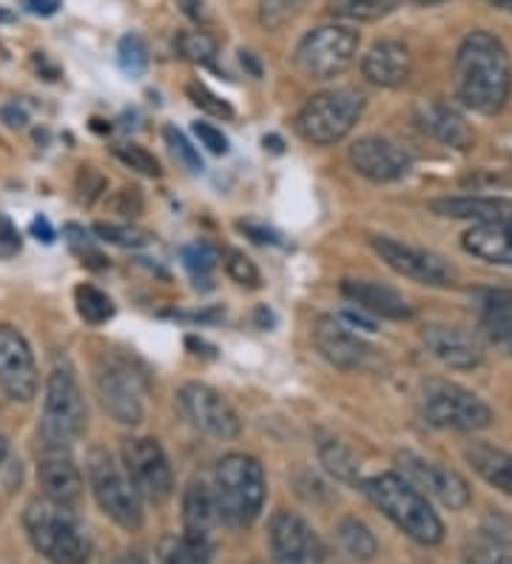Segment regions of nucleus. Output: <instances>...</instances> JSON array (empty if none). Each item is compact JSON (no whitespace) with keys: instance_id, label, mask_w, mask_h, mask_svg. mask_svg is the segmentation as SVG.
I'll return each instance as SVG.
<instances>
[{"instance_id":"1","label":"nucleus","mask_w":512,"mask_h":564,"mask_svg":"<svg viewBox=\"0 0 512 564\" xmlns=\"http://www.w3.org/2000/svg\"><path fill=\"white\" fill-rule=\"evenodd\" d=\"M456 89L478 115H499L512 95V66L504 43L490 32H470L456 55Z\"/></svg>"},{"instance_id":"2","label":"nucleus","mask_w":512,"mask_h":564,"mask_svg":"<svg viewBox=\"0 0 512 564\" xmlns=\"http://www.w3.org/2000/svg\"><path fill=\"white\" fill-rule=\"evenodd\" d=\"M359 488L413 542L433 547V544H438L444 539V524L436 510H433V505L427 502V496L413 488L404 476H370Z\"/></svg>"},{"instance_id":"3","label":"nucleus","mask_w":512,"mask_h":564,"mask_svg":"<svg viewBox=\"0 0 512 564\" xmlns=\"http://www.w3.org/2000/svg\"><path fill=\"white\" fill-rule=\"evenodd\" d=\"M23 528L32 547L52 564H86L91 544L75 510L48 499H34L23 510Z\"/></svg>"},{"instance_id":"4","label":"nucleus","mask_w":512,"mask_h":564,"mask_svg":"<svg viewBox=\"0 0 512 564\" xmlns=\"http://www.w3.org/2000/svg\"><path fill=\"white\" fill-rule=\"evenodd\" d=\"M265 468L248 454H228L214 474V499L219 519L231 528H248L257 522L265 505Z\"/></svg>"},{"instance_id":"5","label":"nucleus","mask_w":512,"mask_h":564,"mask_svg":"<svg viewBox=\"0 0 512 564\" xmlns=\"http://www.w3.org/2000/svg\"><path fill=\"white\" fill-rule=\"evenodd\" d=\"M364 111V97L356 89L319 91L296 115V134L305 143L334 145L345 140L359 123Z\"/></svg>"},{"instance_id":"6","label":"nucleus","mask_w":512,"mask_h":564,"mask_svg":"<svg viewBox=\"0 0 512 564\" xmlns=\"http://www.w3.org/2000/svg\"><path fill=\"white\" fill-rule=\"evenodd\" d=\"M86 402L80 386L68 368H55L46 379V397H43L41 440L43 447H72L86 434Z\"/></svg>"},{"instance_id":"7","label":"nucleus","mask_w":512,"mask_h":564,"mask_svg":"<svg viewBox=\"0 0 512 564\" xmlns=\"http://www.w3.org/2000/svg\"><path fill=\"white\" fill-rule=\"evenodd\" d=\"M359 55V32L341 23L319 26L307 32L296 46V69L311 80H330L350 69V63Z\"/></svg>"},{"instance_id":"8","label":"nucleus","mask_w":512,"mask_h":564,"mask_svg":"<svg viewBox=\"0 0 512 564\" xmlns=\"http://www.w3.org/2000/svg\"><path fill=\"white\" fill-rule=\"evenodd\" d=\"M424 420L444 431H481L492 425V408L456 382H427L422 393Z\"/></svg>"},{"instance_id":"9","label":"nucleus","mask_w":512,"mask_h":564,"mask_svg":"<svg viewBox=\"0 0 512 564\" xmlns=\"http://www.w3.org/2000/svg\"><path fill=\"white\" fill-rule=\"evenodd\" d=\"M89 482L97 505L109 519H115L120 528L140 530L143 528V502L129 476L117 468L109 451L95 447L89 454Z\"/></svg>"},{"instance_id":"10","label":"nucleus","mask_w":512,"mask_h":564,"mask_svg":"<svg viewBox=\"0 0 512 564\" xmlns=\"http://www.w3.org/2000/svg\"><path fill=\"white\" fill-rule=\"evenodd\" d=\"M97 393L111 420L120 425H140L145 416V377L131 359L106 357L97 368Z\"/></svg>"},{"instance_id":"11","label":"nucleus","mask_w":512,"mask_h":564,"mask_svg":"<svg viewBox=\"0 0 512 564\" xmlns=\"http://www.w3.org/2000/svg\"><path fill=\"white\" fill-rule=\"evenodd\" d=\"M123 465L129 482L140 494V499H149L154 505H163L174 490V476H171L168 456L163 445L151 436H137L123 442Z\"/></svg>"},{"instance_id":"12","label":"nucleus","mask_w":512,"mask_h":564,"mask_svg":"<svg viewBox=\"0 0 512 564\" xmlns=\"http://www.w3.org/2000/svg\"><path fill=\"white\" fill-rule=\"evenodd\" d=\"M179 408H183L185 420L192 422L197 431L214 436V440H233L242 431L237 411L231 402L217 391V388L205 386V382H185L177 393Z\"/></svg>"},{"instance_id":"13","label":"nucleus","mask_w":512,"mask_h":564,"mask_svg":"<svg viewBox=\"0 0 512 564\" xmlns=\"http://www.w3.org/2000/svg\"><path fill=\"white\" fill-rule=\"evenodd\" d=\"M370 246H373L375 254L388 262L390 269L407 276V280L433 285V289H447V285L456 282V269L438 254H433V251L404 246L393 237H370Z\"/></svg>"},{"instance_id":"14","label":"nucleus","mask_w":512,"mask_h":564,"mask_svg":"<svg viewBox=\"0 0 512 564\" xmlns=\"http://www.w3.org/2000/svg\"><path fill=\"white\" fill-rule=\"evenodd\" d=\"M399 468L410 485L416 490H422L424 496H433L436 502H442L444 508L450 510H465L470 505V485H467L465 476H458L456 470L444 468L438 462L424 459L418 454H399L396 456Z\"/></svg>"},{"instance_id":"15","label":"nucleus","mask_w":512,"mask_h":564,"mask_svg":"<svg viewBox=\"0 0 512 564\" xmlns=\"http://www.w3.org/2000/svg\"><path fill=\"white\" fill-rule=\"evenodd\" d=\"M222 522L219 519L214 490L203 482H192L183 496V544L194 564H211L214 556V530Z\"/></svg>"},{"instance_id":"16","label":"nucleus","mask_w":512,"mask_h":564,"mask_svg":"<svg viewBox=\"0 0 512 564\" xmlns=\"http://www.w3.org/2000/svg\"><path fill=\"white\" fill-rule=\"evenodd\" d=\"M0 391L14 402H32L37 397L34 354L14 325H0Z\"/></svg>"},{"instance_id":"17","label":"nucleus","mask_w":512,"mask_h":564,"mask_svg":"<svg viewBox=\"0 0 512 564\" xmlns=\"http://www.w3.org/2000/svg\"><path fill=\"white\" fill-rule=\"evenodd\" d=\"M271 553L276 564H325V544L316 530L291 510L271 519Z\"/></svg>"},{"instance_id":"18","label":"nucleus","mask_w":512,"mask_h":564,"mask_svg":"<svg viewBox=\"0 0 512 564\" xmlns=\"http://www.w3.org/2000/svg\"><path fill=\"white\" fill-rule=\"evenodd\" d=\"M350 165L356 174H362L370 183H396L407 177L413 169V160L402 145L390 143L384 138H362L350 145Z\"/></svg>"},{"instance_id":"19","label":"nucleus","mask_w":512,"mask_h":564,"mask_svg":"<svg viewBox=\"0 0 512 564\" xmlns=\"http://www.w3.org/2000/svg\"><path fill=\"white\" fill-rule=\"evenodd\" d=\"M314 343L322 357L339 371H362L373 359V348L356 330L341 325L336 314L334 317H319L314 328Z\"/></svg>"},{"instance_id":"20","label":"nucleus","mask_w":512,"mask_h":564,"mask_svg":"<svg viewBox=\"0 0 512 564\" xmlns=\"http://www.w3.org/2000/svg\"><path fill=\"white\" fill-rule=\"evenodd\" d=\"M37 482L43 488V499L75 510L83 499V476L66 447H43L37 465Z\"/></svg>"},{"instance_id":"21","label":"nucleus","mask_w":512,"mask_h":564,"mask_svg":"<svg viewBox=\"0 0 512 564\" xmlns=\"http://www.w3.org/2000/svg\"><path fill=\"white\" fill-rule=\"evenodd\" d=\"M427 351L444 362L447 368H456V371H470L484 362V351L481 345L465 334L461 328H453V325H427L422 334Z\"/></svg>"},{"instance_id":"22","label":"nucleus","mask_w":512,"mask_h":564,"mask_svg":"<svg viewBox=\"0 0 512 564\" xmlns=\"http://www.w3.org/2000/svg\"><path fill=\"white\" fill-rule=\"evenodd\" d=\"M362 72L373 86L396 89L404 86L413 75V57L410 48L399 41H382L362 57Z\"/></svg>"},{"instance_id":"23","label":"nucleus","mask_w":512,"mask_h":564,"mask_svg":"<svg viewBox=\"0 0 512 564\" xmlns=\"http://www.w3.org/2000/svg\"><path fill=\"white\" fill-rule=\"evenodd\" d=\"M416 123L424 134L436 138L438 143L458 149V152H467L472 145V129L461 111H456L453 106L442 104V100H431L416 109Z\"/></svg>"},{"instance_id":"24","label":"nucleus","mask_w":512,"mask_h":564,"mask_svg":"<svg viewBox=\"0 0 512 564\" xmlns=\"http://www.w3.org/2000/svg\"><path fill=\"white\" fill-rule=\"evenodd\" d=\"M431 212L450 220H472L476 226H512V200L506 197H444L431 203Z\"/></svg>"},{"instance_id":"25","label":"nucleus","mask_w":512,"mask_h":564,"mask_svg":"<svg viewBox=\"0 0 512 564\" xmlns=\"http://www.w3.org/2000/svg\"><path fill=\"white\" fill-rule=\"evenodd\" d=\"M341 296L350 300L356 308L368 311L370 317L382 319H407L413 311L404 303V296H399L396 291L388 289V285H379V282L370 280H345L341 282Z\"/></svg>"},{"instance_id":"26","label":"nucleus","mask_w":512,"mask_h":564,"mask_svg":"<svg viewBox=\"0 0 512 564\" xmlns=\"http://www.w3.org/2000/svg\"><path fill=\"white\" fill-rule=\"evenodd\" d=\"M467 254L478 260L492 262V265H512V226L504 223H490V226H472L461 237Z\"/></svg>"},{"instance_id":"27","label":"nucleus","mask_w":512,"mask_h":564,"mask_svg":"<svg viewBox=\"0 0 512 564\" xmlns=\"http://www.w3.org/2000/svg\"><path fill=\"white\" fill-rule=\"evenodd\" d=\"M465 456L484 482L499 488L501 494L512 496V454L495 445H487V442H472Z\"/></svg>"},{"instance_id":"28","label":"nucleus","mask_w":512,"mask_h":564,"mask_svg":"<svg viewBox=\"0 0 512 564\" xmlns=\"http://www.w3.org/2000/svg\"><path fill=\"white\" fill-rule=\"evenodd\" d=\"M481 317H484L487 337L512 354V294L490 291L481 300Z\"/></svg>"},{"instance_id":"29","label":"nucleus","mask_w":512,"mask_h":564,"mask_svg":"<svg viewBox=\"0 0 512 564\" xmlns=\"http://www.w3.org/2000/svg\"><path fill=\"white\" fill-rule=\"evenodd\" d=\"M336 533H339V542L345 544V551L353 558H359V562H370L379 553V542H375L368 524L359 522V519H341Z\"/></svg>"},{"instance_id":"30","label":"nucleus","mask_w":512,"mask_h":564,"mask_svg":"<svg viewBox=\"0 0 512 564\" xmlns=\"http://www.w3.org/2000/svg\"><path fill=\"white\" fill-rule=\"evenodd\" d=\"M319 462H322V468L328 470L334 479H339V482H356L359 462H356V456L350 454L348 447L341 445V442H334V440L322 442Z\"/></svg>"},{"instance_id":"31","label":"nucleus","mask_w":512,"mask_h":564,"mask_svg":"<svg viewBox=\"0 0 512 564\" xmlns=\"http://www.w3.org/2000/svg\"><path fill=\"white\" fill-rule=\"evenodd\" d=\"M75 305L77 314L89 325H102L115 317V303L109 300V294H102L95 285H77Z\"/></svg>"},{"instance_id":"32","label":"nucleus","mask_w":512,"mask_h":564,"mask_svg":"<svg viewBox=\"0 0 512 564\" xmlns=\"http://www.w3.org/2000/svg\"><path fill=\"white\" fill-rule=\"evenodd\" d=\"M402 0H330V12L350 21H379L390 14Z\"/></svg>"},{"instance_id":"33","label":"nucleus","mask_w":512,"mask_h":564,"mask_svg":"<svg viewBox=\"0 0 512 564\" xmlns=\"http://www.w3.org/2000/svg\"><path fill=\"white\" fill-rule=\"evenodd\" d=\"M311 0H260V23L268 32H280L294 23Z\"/></svg>"},{"instance_id":"34","label":"nucleus","mask_w":512,"mask_h":564,"mask_svg":"<svg viewBox=\"0 0 512 564\" xmlns=\"http://www.w3.org/2000/svg\"><path fill=\"white\" fill-rule=\"evenodd\" d=\"M465 564H512V558L506 553L504 542H499V539L481 530V536H476L467 544Z\"/></svg>"},{"instance_id":"35","label":"nucleus","mask_w":512,"mask_h":564,"mask_svg":"<svg viewBox=\"0 0 512 564\" xmlns=\"http://www.w3.org/2000/svg\"><path fill=\"white\" fill-rule=\"evenodd\" d=\"M177 52L183 61L188 63H214L217 57V41L211 35H205V32H179L177 35Z\"/></svg>"},{"instance_id":"36","label":"nucleus","mask_w":512,"mask_h":564,"mask_svg":"<svg viewBox=\"0 0 512 564\" xmlns=\"http://www.w3.org/2000/svg\"><path fill=\"white\" fill-rule=\"evenodd\" d=\"M117 63L129 77H140L149 66V46L140 35H123L117 43Z\"/></svg>"},{"instance_id":"37","label":"nucleus","mask_w":512,"mask_h":564,"mask_svg":"<svg viewBox=\"0 0 512 564\" xmlns=\"http://www.w3.org/2000/svg\"><path fill=\"white\" fill-rule=\"evenodd\" d=\"M95 235L100 237L102 242H111V246L120 248H143L151 242L149 231L134 226H115V223H97Z\"/></svg>"},{"instance_id":"38","label":"nucleus","mask_w":512,"mask_h":564,"mask_svg":"<svg viewBox=\"0 0 512 564\" xmlns=\"http://www.w3.org/2000/svg\"><path fill=\"white\" fill-rule=\"evenodd\" d=\"M163 138H165V143H168L171 154H174V158H177L179 163H183L185 169H188V172H194V174L203 172V169H205L203 158H199V152L192 145V140L185 138V134L177 129V126H165Z\"/></svg>"},{"instance_id":"39","label":"nucleus","mask_w":512,"mask_h":564,"mask_svg":"<svg viewBox=\"0 0 512 564\" xmlns=\"http://www.w3.org/2000/svg\"><path fill=\"white\" fill-rule=\"evenodd\" d=\"M115 158L120 160V163L129 165V169H134V172L145 174V177H160V174H163L160 160L151 152H145L143 145H134V143L115 145Z\"/></svg>"},{"instance_id":"40","label":"nucleus","mask_w":512,"mask_h":564,"mask_svg":"<svg viewBox=\"0 0 512 564\" xmlns=\"http://www.w3.org/2000/svg\"><path fill=\"white\" fill-rule=\"evenodd\" d=\"M226 271L237 285H242V289H260L262 285L260 269H257L242 251H233V248L226 251Z\"/></svg>"},{"instance_id":"41","label":"nucleus","mask_w":512,"mask_h":564,"mask_svg":"<svg viewBox=\"0 0 512 564\" xmlns=\"http://www.w3.org/2000/svg\"><path fill=\"white\" fill-rule=\"evenodd\" d=\"M185 269L192 271L194 280H208V274L217 265V251L208 242H194V246L183 248Z\"/></svg>"},{"instance_id":"42","label":"nucleus","mask_w":512,"mask_h":564,"mask_svg":"<svg viewBox=\"0 0 512 564\" xmlns=\"http://www.w3.org/2000/svg\"><path fill=\"white\" fill-rule=\"evenodd\" d=\"M188 97H192V104L197 106V109H203L205 115H211V118H222V120H231L233 118V109L228 100H222L219 95H214L208 86H203V83H192L188 86Z\"/></svg>"},{"instance_id":"43","label":"nucleus","mask_w":512,"mask_h":564,"mask_svg":"<svg viewBox=\"0 0 512 564\" xmlns=\"http://www.w3.org/2000/svg\"><path fill=\"white\" fill-rule=\"evenodd\" d=\"M194 134H197L199 145H205L211 154H228V149H231L226 134L211 123H194Z\"/></svg>"},{"instance_id":"44","label":"nucleus","mask_w":512,"mask_h":564,"mask_svg":"<svg viewBox=\"0 0 512 564\" xmlns=\"http://www.w3.org/2000/svg\"><path fill=\"white\" fill-rule=\"evenodd\" d=\"M336 319H339L341 325H348L350 330H356V334H375L379 330V323H375V317H370L368 311L362 308H345L341 314H336Z\"/></svg>"},{"instance_id":"45","label":"nucleus","mask_w":512,"mask_h":564,"mask_svg":"<svg viewBox=\"0 0 512 564\" xmlns=\"http://www.w3.org/2000/svg\"><path fill=\"white\" fill-rule=\"evenodd\" d=\"M14 251H21V235H18V228L12 226L7 214H0V254H14Z\"/></svg>"},{"instance_id":"46","label":"nucleus","mask_w":512,"mask_h":564,"mask_svg":"<svg viewBox=\"0 0 512 564\" xmlns=\"http://www.w3.org/2000/svg\"><path fill=\"white\" fill-rule=\"evenodd\" d=\"M160 556H163V564H194V558L185 551L183 539H165Z\"/></svg>"},{"instance_id":"47","label":"nucleus","mask_w":512,"mask_h":564,"mask_svg":"<svg viewBox=\"0 0 512 564\" xmlns=\"http://www.w3.org/2000/svg\"><path fill=\"white\" fill-rule=\"evenodd\" d=\"M111 206H115L120 214H140L143 203H140V194H137V188H123V192H117V197Z\"/></svg>"},{"instance_id":"48","label":"nucleus","mask_w":512,"mask_h":564,"mask_svg":"<svg viewBox=\"0 0 512 564\" xmlns=\"http://www.w3.org/2000/svg\"><path fill=\"white\" fill-rule=\"evenodd\" d=\"M239 228L246 231V235H251V240L257 242H271V246H280V235L276 231H271V228H260V226H253V223H239Z\"/></svg>"},{"instance_id":"49","label":"nucleus","mask_w":512,"mask_h":564,"mask_svg":"<svg viewBox=\"0 0 512 564\" xmlns=\"http://www.w3.org/2000/svg\"><path fill=\"white\" fill-rule=\"evenodd\" d=\"M61 7L63 0H26V12L37 14V18H52Z\"/></svg>"},{"instance_id":"50","label":"nucleus","mask_w":512,"mask_h":564,"mask_svg":"<svg viewBox=\"0 0 512 564\" xmlns=\"http://www.w3.org/2000/svg\"><path fill=\"white\" fill-rule=\"evenodd\" d=\"M32 235L43 242H55V228L48 226L46 217H34L32 220Z\"/></svg>"},{"instance_id":"51","label":"nucleus","mask_w":512,"mask_h":564,"mask_svg":"<svg viewBox=\"0 0 512 564\" xmlns=\"http://www.w3.org/2000/svg\"><path fill=\"white\" fill-rule=\"evenodd\" d=\"M177 7L183 9L188 18H194V21H205V18H208V14H205L203 0H177Z\"/></svg>"},{"instance_id":"52","label":"nucleus","mask_w":512,"mask_h":564,"mask_svg":"<svg viewBox=\"0 0 512 564\" xmlns=\"http://www.w3.org/2000/svg\"><path fill=\"white\" fill-rule=\"evenodd\" d=\"M0 118L7 120V126H12V129H18V126L26 123V115H23L21 109H14V106H9V109L0 111Z\"/></svg>"},{"instance_id":"53","label":"nucleus","mask_w":512,"mask_h":564,"mask_svg":"<svg viewBox=\"0 0 512 564\" xmlns=\"http://www.w3.org/2000/svg\"><path fill=\"white\" fill-rule=\"evenodd\" d=\"M117 564H145V558L140 556V553H126V556L120 558Z\"/></svg>"},{"instance_id":"54","label":"nucleus","mask_w":512,"mask_h":564,"mask_svg":"<svg viewBox=\"0 0 512 564\" xmlns=\"http://www.w3.org/2000/svg\"><path fill=\"white\" fill-rule=\"evenodd\" d=\"M7 454H9V442H7V436H0V465L7 462Z\"/></svg>"},{"instance_id":"55","label":"nucleus","mask_w":512,"mask_h":564,"mask_svg":"<svg viewBox=\"0 0 512 564\" xmlns=\"http://www.w3.org/2000/svg\"><path fill=\"white\" fill-rule=\"evenodd\" d=\"M12 21H14V14L9 12V9L0 7V23H12Z\"/></svg>"},{"instance_id":"56","label":"nucleus","mask_w":512,"mask_h":564,"mask_svg":"<svg viewBox=\"0 0 512 564\" xmlns=\"http://www.w3.org/2000/svg\"><path fill=\"white\" fill-rule=\"evenodd\" d=\"M492 3H499V7L506 9V12H512V0H492Z\"/></svg>"}]
</instances>
